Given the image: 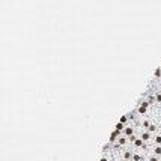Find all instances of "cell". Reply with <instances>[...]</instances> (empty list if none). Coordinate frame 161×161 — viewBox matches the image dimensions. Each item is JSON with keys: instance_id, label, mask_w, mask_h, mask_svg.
<instances>
[{"instance_id": "3957f363", "label": "cell", "mask_w": 161, "mask_h": 161, "mask_svg": "<svg viewBox=\"0 0 161 161\" xmlns=\"http://www.w3.org/2000/svg\"><path fill=\"white\" fill-rule=\"evenodd\" d=\"M152 155L161 157V146H157V144H154V148H152Z\"/></svg>"}, {"instance_id": "6da1fadb", "label": "cell", "mask_w": 161, "mask_h": 161, "mask_svg": "<svg viewBox=\"0 0 161 161\" xmlns=\"http://www.w3.org/2000/svg\"><path fill=\"white\" fill-rule=\"evenodd\" d=\"M148 107H149V103H148V101H143V103H140V105L137 107V113L143 116L148 111Z\"/></svg>"}, {"instance_id": "7a4b0ae2", "label": "cell", "mask_w": 161, "mask_h": 161, "mask_svg": "<svg viewBox=\"0 0 161 161\" xmlns=\"http://www.w3.org/2000/svg\"><path fill=\"white\" fill-rule=\"evenodd\" d=\"M123 136L128 137V138H130L131 136H134V128L133 127H127L125 130H123Z\"/></svg>"}, {"instance_id": "277c9868", "label": "cell", "mask_w": 161, "mask_h": 161, "mask_svg": "<svg viewBox=\"0 0 161 161\" xmlns=\"http://www.w3.org/2000/svg\"><path fill=\"white\" fill-rule=\"evenodd\" d=\"M101 161H110V160H109V157H107V154H104V155H103V158H101Z\"/></svg>"}]
</instances>
